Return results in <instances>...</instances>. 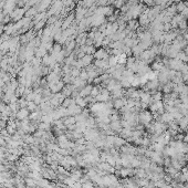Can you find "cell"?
<instances>
[{"mask_svg":"<svg viewBox=\"0 0 188 188\" xmlns=\"http://www.w3.org/2000/svg\"><path fill=\"white\" fill-rule=\"evenodd\" d=\"M138 119H140V123H142L144 126H147L152 123V121L154 119V115L149 111L143 110L138 113Z\"/></svg>","mask_w":188,"mask_h":188,"instance_id":"cell-1","label":"cell"},{"mask_svg":"<svg viewBox=\"0 0 188 188\" xmlns=\"http://www.w3.org/2000/svg\"><path fill=\"white\" fill-rule=\"evenodd\" d=\"M167 65H168V68H170L172 70H174V71H178V72H180V70L183 69L184 62L175 58V59H169V60H168Z\"/></svg>","mask_w":188,"mask_h":188,"instance_id":"cell-2","label":"cell"},{"mask_svg":"<svg viewBox=\"0 0 188 188\" xmlns=\"http://www.w3.org/2000/svg\"><path fill=\"white\" fill-rule=\"evenodd\" d=\"M96 101H99L100 103H104V102H107L109 99H110V91L107 90H103L102 92H100L98 94V96L95 98Z\"/></svg>","mask_w":188,"mask_h":188,"instance_id":"cell-3","label":"cell"},{"mask_svg":"<svg viewBox=\"0 0 188 188\" xmlns=\"http://www.w3.org/2000/svg\"><path fill=\"white\" fill-rule=\"evenodd\" d=\"M140 100H141L142 103H145V104L149 105L152 103V94L147 91H142L141 95H140Z\"/></svg>","mask_w":188,"mask_h":188,"instance_id":"cell-4","label":"cell"},{"mask_svg":"<svg viewBox=\"0 0 188 188\" xmlns=\"http://www.w3.org/2000/svg\"><path fill=\"white\" fill-rule=\"evenodd\" d=\"M174 120V117H173V115L170 114V113H168V112H164L163 114H161V116H159V122H162V123H164V124H166V123H170V122H173Z\"/></svg>","mask_w":188,"mask_h":188,"instance_id":"cell-5","label":"cell"},{"mask_svg":"<svg viewBox=\"0 0 188 188\" xmlns=\"http://www.w3.org/2000/svg\"><path fill=\"white\" fill-rule=\"evenodd\" d=\"M49 86H50V90L53 93H58L59 91H61L64 88L62 81H58L57 83H49Z\"/></svg>","mask_w":188,"mask_h":188,"instance_id":"cell-6","label":"cell"},{"mask_svg":"<svg viewBox=\"0 0 188 188\" xmlns=\"http://www.w3.org/2000/svg\"><path fill=\"white\" fill-rule=\"evenodd\" d=\"M68 113L69 115H75L76 116V115L81 114V107L74 103V104H72L71 106L68 107Z\"/></svg>","mask_w":188,"mask_h":188,"instance_id":"cell-7","label":"cell"},{"mask_svg":"<svg viewBox=\"0 0 188 188\" xmlns=\"http://www.w3.org/2000/svg\"><path fill=\"white\" fill-rule=\"evenodd\" d=\"M94 57L96 58L98 60H107L109 59V53L103 49H101V50H98L96 52H94Z\"/></svg>","mask_w":188,"mask_h":188,"instance_id":"cell-8","label":"cell"},{"mask_svg":"<svg viewBox=\"0 0 188 188\" xmlns=\"http://www.w3.org/2000/svg\"><path fill=\"white\" fill-rule=\"evenodd\" d=\"M100 169H102L104 173H115V168L114 166H112V165H110L109 163H102L101 165H99Z\"/></svg>","mask_w":188,"mask_h":188,"instance_id":"cell-9","label":"cell"},{"mask_svg":"<svg viewBox=\"0 0 188 188\" xmlns=\"http://www.w3.org/2000/svg\"><path fill=\"white\" fill-rule=\"evenodd\" d=\"M125 105H126V100L123 99V98H121V99H115L114 103H113V106H114L116 110L123 109Z\"/></svg>","mask_w":188,"mask_h":188,"instance_id":"cell-10","label":"cell"},{"mask_svg":"<svg viewBox=\"0 0 188 188\" xmlns=\"http://www.w3.org/2000/svg\"><path fill=\"white\" fill-rule=\"evenodd\" d=\"M177 124H178V127L179 130H187L188 128V119L183 116L180 120L177 121Z\"/></svg>","mask_w":188,"mask_h":188,"instance_id":"cell-11","label":"cell"},{"mask_svg":"<svg viewBox=\"0 0 188 188\" xmlns=\"http://www.w3.org/2000/svg\"><path fill=\"white\" fill-rule=\"evenodd\" d=\"M95 67L99 69H103V70H106L107 68H110L109 62H106L105 60H96L95 61Z\"/></svg>","mask_w":188,"mask_h":188,"instance_id":"cell-12","label":"cell"},{"mask_svg":"<svg viewBox=\"0 0 188 188\" xmlns=\"http://www.w3.org/2000/svg\"><path fill=\"white\" fill-rule=\"evenodd\" d=\"M174 91V83H166L164 84L163 86V92L165 93V95H168L170 94Z\"/></svg>","mask_w":188,"mask_h":188,"instance_id":"cell-13","label":"cell"},{"mask_svg":"<svg viewBox=\"0 0 188 188\" xmlns=\"http://www.w3.org/2000/svg\"><path fill=\"white\" fill-rule=\"evenodd\" d=\"M125 145V140L122 136H115L114 137V146L115 147H122Z\"/></svg>","mask_w":188,"mask_h":188,"instance_id":"cell-14","label":"cell"},{"mask_svg":"<svg viewBox=\"0 0 188 188\" xmlns=\"http://www.w3.org/2000/svg\"><path fill=\"white\" fill-rule=\"evenodd\" d=\"M92 89H93L92 85H85V88L80 92V96L85 98V96H88V95H91V91H92Z\"/></svg>","mask_w":188,"mask_h":188,"instance_id":"cell-15","label":"cell"},{"mask_svg":"<svg viewBox=\"0 0 188 188\" xmlns=\"http://www.w3.org/2000/svg\"><path fill=\"white\" fill-rule=\"evenodd\" d=\"M28 109H22L20 110L19 112H17V117L19 119V120H23V119H26L28 117V115H29V112H28Z\"/></svg>","mask_w":188,"mask_h":188,"instance_id":"cell-16","label":"cell"},{"mask_svg":"<svg viewBox=\"0 0 188 188\" xmlns=\"http://www.w3.org/2000/svg\"><path fill=\"white\" fill-rule=\"evenodd\" d=\"M86 99H84L82 96H76V99H75V104L79 105L80 107H84L85 105H86Z\"/></svg>","mask_w":188,"mask_h":188,"instance_id":"cell-17","label":"cell"},{"mask_svg":"<svg viewBox=\"0 0 188 188\" xmlns=\"http://www.w3.org/2000/svg\"><path fill=\"white\" fill-rule=\"evenodd\" d=\"M116 59H117V63H120V64H125L126 61H127V55H126L125 53H122L120 55H117Z\"/></svg>","mask_w":188,"mask_h":188,"instance_id":"cell-18","label":"cell"},{"mask_svg":"<svg viewBox=\"0 0 188 188\" xmlns=\"http://www.w3.org/2000/svg\"><path fill=\"white\" fill-rule=\"evenodd\" d=\"M138 25H140V23H137V21H136L135 19H132V20L128 21V29H130V30H135L136 28L138 27Z\"/></svg>","mask_w":188,"mask_h":188,"instance_id":"cell-19","label":"cell"},{"mask_svg":"<svg viewBox=\"0 0 188 188\" xmlns=\"http://www.w3.org/2000/svg\"><path fill=\"white\" fill-rule=\"evenodd\" d=\"M37 9L36 8H31V9H29L28 11H26V17L27 18H31V17H34L36 15H37Z\"/></svg>","mask_w":188,"mask_h":188,"instance_id":"cell-20","label":"cell"},{"mask_svg":"<svg viewBox=\"0 0 188 188\" xmlns=\"http://www.w3.org/2000/svg\"><path fill=\"white\" fill-rule=\"evenodd\" d=\"M186 7H187V6H186V4H185V2H183V1H182V2H178V5L176 6L177 12H180V13H182V12H183V11L186 9Z\"/></svg>","mask_w":188,"mask_h":188,"instance_id":"cell-21","label":"cell"},{"mask_svg":"<svg viewBox=\"0 0 188 188\" xmlns=\"http://www.w3.org/2000/svg\"><path fill=\"white\" fill-rule=\"evenodd\" d=\"M72 92H73V90H72V88L71 86H67V88H63V96H69V95H71L72 94Z\"/></svg>","mask_w":188,"mask_h":188,"instance_id":"cell-22","label":"cell"},{"mask_svg":"<svg viewBox=\"0 0 188 188\" xmlns=\"http://www.w3.org/2000/svg\"><path fill=\"white\" fill-rule=\"evenodd\" d=\"M116 64H117V59H116V57H111L109 59V65L110 67H116Z\"/></svg>","mask_w":188,"mask_h":188,"instance_id":"cell-23","label":"cell"},{"mask_svg":"<svg viewBox=\"0 0 188 188\" xmlns=\"http://www.w3.org/2000/svg\"><path fill=\"white\" fill-rule=\"evenodd\" d=\"M99 93H100L99 88H96V86H93V89H92V91H91V95H92V96H94V98H96Z\"/></svg>","mask_w":188,"mask_h":188,"instance_id":"cell-24","label":"cell"},{"mask_svg":"<svg viewBox=\"0 0 188 188\" xmlns=\"http://www.w3.org/2000/svg\"><path fill=\"white\" fill-rule=\"evenodd\" d=\"M144 2H145V4H147L148 6H152V5H154L155 0H144Z\"/></svg>","mask_w":188,"mask_h":188,"instance_id":"cell-25","label":"cell"},{"mask_svg":"<svg viewBox=\"0 0 188 188\" xmlns=\"http://www.w3.org/2000/svg\"><path fill=\"white\" fill-rule=\"evenodd\" d=\"M185 162H187L188 163V153L185 155Z\"/></svg>","mask_w":188,"mask_h":188,"instance_id":"cell-26","label":"cell"},{"mask_svg":"<svg viewBox=\"0 0 188 188\" xmlns=\"http://www.w3.org/2000/svg\"><path fill=\"white\" fill-rule=\"evenodd\" d=\"M132 4H136V2H138V0H130Z\"/></svg>","mask_w":188,"mask_h":188,"instance_id":"cell-27","label":"cell"},{"mask_svg":"<svg viewBox=\"0 0 188 188\" xmlns=\"http://www.w3.org/2000/svg\"><path fill=\"white\" fill-rule=\"evenodd\" d=\"M187 86H188V80H187Z\"/></svg>","mask_w":188,"mask_h":188,"instance_id":"cell-28","label":"cell"}]
</instances>
